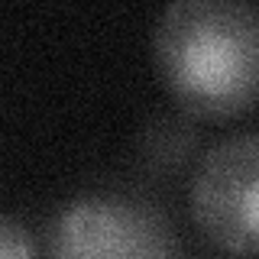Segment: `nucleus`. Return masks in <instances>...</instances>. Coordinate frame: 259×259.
I'll use <instances>...</instances> for the list:
<instances>
[{
	"instance_id": "nucleus-1",
	"label": "nucleus",
	"mask_w": 259,
	"mask_h": 259,
	"mask_svg": "<svg viewBox=\"0 0 259 259\" xmlns=\"http://www.w3.org/2000/svg\"><path fill=\"white\" fill-rule=\"evenodd\" d=\"M162 84L194 117H233L259 101V7L175 0L152 29Z\"/></svg>"
},
{
	"instance_id": "nucleus-2",
	"label": "nucleus",
	"mask_w": 259,
	"mask_h": 259,
	"mask_svg": "<svg viewBox=\"0 0 259 259\" xmlns=\"http://www.w3.org/2000/svg\"><path fill=\"white\" fill-rule=\"evenodd\" d=\"M198 230L230 256H259V136H230L198 159L188 188Z\"/></svg>"
},
{
	"instance_id": "nucleus-3",
	"label": "nucleus",
	"mask_w": 259,
	"mask_h": 259,
	"mask_svg": "<svg viewBox=\"0 0 259 259\" xmlns=\"http://www.w3.org/2000/svg\"><path fill=\"white\" fill-rule=\"evenodd\" d=\"M49 259H175V243L152 207L120 194H84L52 221Z\"/></svg>"
},
{
	"instance_id": "nucleus-4",
	"label": "nucleus",
	"mask_w": 259,
	"mask_h": 259,
	"mask_svg": "<svg viewBox=\"0 0 259 259\" xmlns=\"http://www.w3.org/2000/svg\"><path fill=\"white\" fill-rule=\"evenodd\" d=\"M0 259H36V246L26 227H20L13 217L0 221Z\"/></svg>"
}]
</instances>
